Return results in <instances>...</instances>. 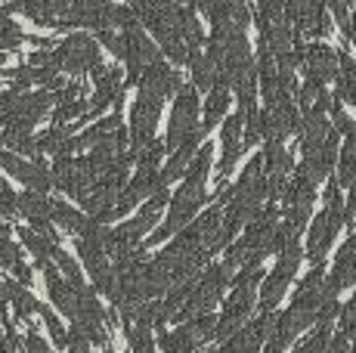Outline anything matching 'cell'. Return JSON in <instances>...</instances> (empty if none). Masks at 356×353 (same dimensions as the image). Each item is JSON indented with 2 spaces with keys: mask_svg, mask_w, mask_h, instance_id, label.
I'll list each match as a JSON object with an SVG mask.
<instances>
[{
  "mask_svg": "<svg viewBox=\"0 0 356 353\" xmlns=\"http://www.w3.org/2000/svg\"><path fill=\"white\" fill-rule=\"evenodd\" d=\"M22 40H25V35L19 31V25L13 22L10 16H0V50L13 53V50H19V47H22Z\"/></svg>",
  "mask_w": 356,
  "mask_h": 353,
  "instance_id": "cell-20",
  "label": "cell"
},
{
  "mask_svg": "<svg viewBox=\"0 0 356 353\" xmlns=\"http://www.w3.org/2000/svg\"><path fill=\"white\" fill-rule=\"evenodd\" d=\"M211 158H214V149H211V146H202L195 152L193 167L186 171V183H189V186H204V176H208V171H211Z\"/></svg>",
  "mask_w": 356,
  "mask_h": 353,
  "instance_id": "cell-18",
  "label": "cell"
},
{
  "mask_svg": "<svg viewBox=\"0 0 356 353\" xmlns=\"http://www.w3.org/2000/svg\"><path fill=\"white\" fill-rule=\"evenodd\" d=\"M3 285H6V295H10V301H13V307H16V316L19 319H31V313H38L40 304L29 295V288H25L22 282L10 279V282H3Z\"/></svg>",
  "mask_w": 356,
  "mask_h": 353,
  "instance_id": "cell-15",
  "label": "cell"
},
{
  "mask_svg": "<svg viewBox=\"0 0 356 353\" xmlns=\"http://www.w3.org/2000/svg\"><path fill=\"white\" fill-rule=\"evenodd\" d=\"M189 65H193V84L198 87V90H214L217 65L208 59V53L189 50Z\"/></svg>",
  "mask_w": 356,
  "mask_h": 353,
  "instance_id": "cell-12",
  "label": "cell"
},
{
  "mask_svg": "<svg viewBox=\"0 0 356 353\" xmlns=\"http://www.w3.org/2000/svg\"><path fill=\"white\" fill-rule=\"evenodd\" d=\"M341 171H338V183L350 189L356 183V133H347L344 149H341Z\"/></svg>",
  "mask_w": 356,
  "mask_h": 353,
  "instance_id": "cell-17",
  "label": "cell"
},
{
  "mask_svg": "<svg viewBox=\"0 0 356 353\" xmlns=\"http://www.w3.org/2000/svg\"><path fill=\"white\" fill-rule=\"evenodd\" d=\"M0 146H3V131H0Z\"/></svg>",
  "mask_w": 356,
  "mask_h": 353,
  "instance_id": "cell-31",
  "label": "cell"
},
{
  "mask_svg": "<svg viewBox=\"0 0 356 353\" xmlns=\"http://www.w3.org/2000/svg\"><path fill=\"white\" fill-rule=\"evenodd\" d=\"M72 137V124H53L44 137L38 140V152H50V155H65L68 152V140Z\"/></svg>",
  "mask_w": 356,
  "mask_h": 353,
  "instance_id": "cell-14",
  "label": "cell"
},
{
  "mask_svg": "<svg viewBox=\"0 0 356 353\" xmlns=\"http://www.w3.org/2000/svg\"><path fill=\"white\" fill-rule=\"evenodd\" d=\"M334 161H338V133H328V140L323 142V146L316 149H304V161H300L298 171L307 174L313 183H323L328 174H332Z\"/></svg>",
  "mask_w": 356,
  "mask_h": 353,
  "instance_id": "cell-5",
  "label": "cell"
},
{
  "mask_svg": "<svg viewBox=\"0 0 356 353\" xmlns=\"http://www.w3.org/2000/svg\"><path fill=\"white\" fill-rule=\"evenodd\" d=\"M19 236H22V242H25V248L31 251L34 257H38V270H44L47 263L53 261V251H56L59 242H53V239H47L44 233H38V229H31V227H25V229H19Z\"/></svg>",
  "mask_w": 356,
  "mask_h": 353,
  "instance_id": "cell-10",
  "label": "cell"
},
{
  "mask_svg": "<svg viewBox=\"0 0 356 353\" xmlns=\"http://www.w3.org/2000/svg\"><path fill=\"white\" fill-rule=\"evenodd\" d=\"M29 40H31V44H38V47H50V44H53L50 38H40V35H34V38H29Z\"/></svg>",
  "mask_w": 356,
  "mask_h": 353,
  "instance_id": "cell-29",
  "label": "cell"
},
{
  "mask_svg": "<svg viewBox=\"0 0 356 353\" xmlns=\"http://www.w3.org/2000/svg\"><path fill=\"white\" fill-rule=\"evenodd\" d=\"M19 261H22V254H19V245H13V242L3 236V239H0V267L13 270Z\"/></svg>",
  "mask_w": 356,
  "mask_h": 353,
  "instance_id": "cell-27",
  "label": "cell"
},
{
  "mask_svg": "<svg viewBox=\"0 0 356 353\" xmlns=\"http://www.w3.org/2000/svg\"><path fill=\"white\" fill-rule=\"evenodd\" d=\"M50 220L56 223L59 229H68V233H74V236H81L84 233V227H87V220L81 217V211L68 208L65 202H59V199L50 202Z\"/></svg>",
  "mask_w": 356,
  "mask_h": 353,
  "instance_id": "cell-13",
  "label": "cell"
},
{
  "mask_svg": "<svg viewBox=\"0 0 356 353\" xmlns=\"http://www.w3.org/2000/svg\"><path fill=\"white\" fill-rule=\"evenodd\" d=\"M195 118H198V93L195 84H183L180 93H177L174 112H170V124H168V137H164V146L168 149H180L183 142L189 140V133L195 131Z\"/></svg>",
  "mask_w": 356,
  "mask_h": 353,
  "instance_id": "cell-3",
  "label": "cell"
},
{
  "mask_svg": "<svg viewBox=\"0 0 356 353\" xmlns=\"http://www.w3.org/2000/svg\"><path fill=\"white\" fill-rule=\"evenodd\" d=\"M3 146H10V152L19 155H40L38 140L31 137V131H3Z\"/></svg>",
  "mask_w": 356,
  "mask_h": 353,
  "instance_id": "cell-19",
  "label": "cell"
},
{
  "mask_svg": "<svg viewBox=\"0 0 356 353\" xmlns=\"http://www.w3.org/2000/svg\"><path fill=\"white\" fill-rule=\"evenodd\" d=\"M161 103H164V97L140 87V97H136L134 108H130V152L134 155H140L155 140V124H159Z\"/></svg>",
  "mask_w": 356,
  "mask_h": 353,
  "instance_id": "cell-1",
  "label": "cell"
},
{
  "mask_svg": "<svg viewBox=\"0 0 356 353\" xmlns=\"http://www.w3.org/2000/svg\"><path fill=\"white\" fill-rule=\"evenodd\" d=\"M328 344H332V341H328V325H325V322H319V325H316V331H313V335L307 338V341L300 344V347L294 350V353H325V350H328Z\"/></svg>",
  "mask_w": 356,
  "mask_h": 353,
  "instance_id": "cell-22",
  "label": "cell"
},
{
  "mask_svg": "<svg viewBox=\"0 0 356 353\" xmlns=\"http://www.w3.org/2000/svg\"><path fill=\"white\" fill-rule=\"evenodd\" d=\"M19 211H22V217L31 223V227L40 220H50V199H47L44 192L29 189V192L19 195Z\"/></svg>",
  "mask_w": 356,
  "mask_h": 353,
  "instance_id": "cell-11",
  "label": "cell"
},
{
  "mask_svg": "<svg viewBox=\"0 0 356 353\" xmlns=\"http://www.w3.org/2000/svg\"><path fill=\"white\" fill-rule=\"evenodd\" d=\"M338 99L356 106V63L344 53H338Z\"/></svg>",
  "mask_w": 356,
  "mask_h": 353,
  "instance_id": "cell-9",
  "label": "cell"
},
{
  "mask_svg": "<svg viewBox=\"0 0 356 353\" xmlns=\"http://www.w3.org/2000/svg\"><path fill=\"white\" fill-rule=\"evenodd\" d=\"M328 10L334 13V19H338L341 31H344L347 38H350V28H353V16H350V3H356V0H325Z\"/></svg>",
  "mask_w": 356,
  "mask_h": 353,
  "instance_id": "cell-24",
  "label": "cell"
},
{
  "mask_svg": "<svg viewBox=\"0 0 356 353\" xmlns=\"http://www.w3.org/2000/svg\"><path fill=\"white\" fill-rule=\"evenodd\" d=\"M304 69H307V78L325 87L328 81L338 78V53H332L325 44H310L304 56Z\"/></svg>",
  "mask_w": 356,
  "mask_h": 353,
  "instance_id": "cell-6",
  "label": "cell"
},
{
  "mask_svg": "<svg viewBox=\"0 0 356 353\" xmlns=\"http://www.w3.org/2000/svg\"><path fill=\"white\" fill-rule=\"evenodd\" d=\"M38 313L44 316L47 329H50V335H53V344H56V347H68V331L63 329V322H59V319L53 316V310H47L44 304H40V307H38Z\"/></svg>",
  "mask_w": 356,
  "mask_h": 353,
  "instance_id": "cell-25",
  "label": "cell"
},
{
  "mask_svg": "<svg viewBox=\"0 0 356 353\" xmlns=\"http://www.w3.org/2000/svg\"><path fill=\"white\" fill-rule=\"evenodd\" d=\"M204 127H195L193 133H189V140L183 142L180 149H174V158L168 161V167L164 171H159V180H161V189H168L174 180H180L183 174L189 171V161H193V152L198 149V142H202V137H204Z\"/></svg>",
  "mask_w": 356,
  "mask_h": 353,
  "instance_id": "cell-7",
  "label": "cell"
},
{
  "mask_svg": "<svg viewBox=\"0 0 356 353\" xmlns=\"http://www.w3.org/2000/svg\"><path fill=\"white\" fill-rule=\"evenodd\" d=\"M56 59H59V69L68 72V74H84V72H93L99 69V47L93 44V38L87 35H72L59 44L56 50Z\"/></svg>",
  "mask_w": 356,
  "mask_h": 353,
  "instance_id": "cell-4",
  "label": "cell"
},
{
  "mask_svg": "<svg viewBox=\"0 0 356 353\" xmlns=\"http://www.w3.org/2000/svg\"><path fill=\"white\" fill-rule=\"evenodd\" d=\"M204 205V186H189V183H183L180 192L174 195V202H170V214H168V223L159 227V233L149 236V242L143 248L149 245H161L168 236H174L177 229H183L189 220L195 217V211Z\"/></svg>",
  "mask_w": 356,
  "mask_h": 353,
  "instance_id": "cell-2",
  "label": "cell"
},
{
  "mask_svg": "<svg viewBox=\"0 0 356 353\" xmlns=\"http://www.w3.org/2000/svg\"><path fill=\"white\" fill-rule=\"evenodd\" d=\"M229 108V90H223V87H214V90L208 93V103H204V131H214V124L223 118V112Z\"/></svg>",
  "mask_w": 356,
  "mask_h": 353,
  "instance_id": "cell-16",
  "label": "cell"
},
{
  "mask_svg": "<svg viewBox=\"0 0 356 353\" xmlns=\"http://www.w3.org/2000/svg\"><path fill=\"white\" fill-rule=\"evenodd\" d=\"M13 279H19V282H22V285H31V270H29V267H25V263H22V261H19V263H16V267H13Z\"/></svg>",
  "mask_w": 356,
  "mask_h": 353,
  "instance_id": "cell-28",
  "label": "cell"
},
{
  "mask_svg": "<svg viewBox=\"0 0 356 353\" xmlns=\"http://www.w3.org/2000/svg\"><path fill=\"white\" fill-rule=\"evenodd\" d=\"M300 261H304V251H300L298 242H291V245H285L282 251H279V263H276V270L294 279V273H298Z\"/></svg>",
  "mask_w": 356,
  "mask_h": 353,
  "instance_id": "cell-21",
  "label": "cell"
},
{
  "mask_svg": "<svg viewBox=\"0 0 356 353\" xmlns=\"http://www.w3.org/2000/svg\"><path fill=\"white\" fill-rule=\"evenodd\" d=\"M260 137H264V112L245 115V149H248V146H257Z\"/></svg>",
  "mask_w": 356,
  "mask_h": 353,
  "instance_id": "cell-26",
  "label": "cell"
},
{
  "mask_svg": "<svg viewBox=\"0 0 356 353\" xmlns=\"http://www.w3.org/2000/svg\"><path fill=\"white\" fill-rule=\"evenodd\" d=\"M289 282H291V276L279 273V270H273V273L266 276L264 288H260V313H273V310H276V304L282 301V295L289 291Z\"/></svg>",
  "mask_w": 356,
  "mask_h": 353,
  "instance_id": "cell-8",
  "label": "cell"
},
{
  "mask_svg": "<svg viewBox=\"0 0 356 353\" xmlns=\"http://www.w3.org/2000/svg\"><path fill=\"white\" fill-rule=\"evenodd\" d=\"M3 59H6V53H3V50H0V63H3Z\"/></svg>",
  "mask_w": 356,
  "mask_h": 353,
  "instance_id": "cell-30",
  "label": "cell"
},
{
  "mask_svg": "<svg viewBox=\"0 0 356 353\" xmlns=\"http://www.w3.org/2000/svg\"><path fill=\"white\" fill-rule=\"evenodd\" d=\"M97 38H99V44L112 53V56H118V59L127 56V38L124 35H115L112 28H102V31H97Z\"/></svg>",
  "mask_w": 356,
  "mask_h": 353,
  "instance_id": "cell-23",
  "label": "cell"
}]
</instances>
